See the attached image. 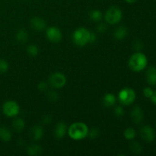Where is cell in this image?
Wrapping results in <instances>:
<instances>
[{"label": "cell", "instance_id": "6da1fadb", "mask_svg": "<svg viewBox=\"0 0 156 156\" xmlns=\"http://www.w3.org/2000/svg\"><path fill=\"white\" fill-rule=\"evenodd\" d=\"M88 126L82 122H76L73 123L68 128V135L72 140H76V141H79L82 140L88 136Z\"/></svg>", "mask_w": 156, "mask_h": 156}, {"label": "cell", "instance_id": "7a4b0ae2", "mask_svg": "<svg viewBox=\"0 0 156 156\" xmlns=\"http://www.w3.org/2000/svg\"><path fill=\"white\" fill-rule=\"evenodd\" d=\"M148 64L147 57L145 54L140 52L133 53L129 57L128 65L131 70L136 73H139L144 69Z\"/></svg>", "mask_w": 156, "mask_h": 156}, {"label": "cell", "instance_id": "3957f363", "mask_svg": "<svg viewBox=\"0 0 156 156\" xmlns=\"http://www.w3.org/2000/svg\"><path fill=\"white\" fill-rule=\"evenodd\" d=\"M90 30L85 27H81L76 29L73 34V41L78 47H84L89 44Z\"/></svg>", "mask_w": 156, "mask_h": 156}, {"label": "cell", "instance_id": "277c9868", "mask_svg": "<svg viewBox=\"0 0 156 156\" xmlns=\"http://www.w3.org/2000/svg\"><path fill=\"white\" fill-rule=\"evenodd\" d=\"M123 18L121 9L117 6H112L107 10L105 15V19L108 24L114 25L120 22Z\"/></svg>", "mask_w": 156, "mask_h": 156}, {"label": "cell", "instance_id": "5b68a950", "mask_svg": "<svg viewBox=\"0 0 156 156\" xmlns=\"http://www.w3.org/2000/svg\"><path fill=\"white\" fill-rule=\"evenodd\" d=\"M136 92L133 88H124L118 93V100L123 105H130L135 101Z\"/></svg>", "mask_w": 156, "mask_h": 156}, {"label": "cell", "instance_id": "8992f818", "mask_svg": "<svg viewBox=\"0 0 156 156\" xmlns=\"http://www.w3.org/2000/svg\"><path fill=\"white\" fill-rule=\"evenodd\" d=\"M2 112L8 117H17L20 112L19 105L15 101H7L2 105Z\"/></svg>", "mask_w": 156, "mask_h": 156}, {"label": "cell", "instance_id": "52a82bcc", "mask_svg": "<svg viewBox=\"0 0 156 156\" xmlns=\"http://www.w3.org/2000/svg\"><path fill=\"white\" fill-rule=\"evenodd\" d=\"M67 82L66 77L64 74L61 73H54L50 75L49 77L48 83L52 88H62L66 85Z\"/></svg>", "mask_w": 156, "mask_h": 156}, {"label": "cell", "instance_id": "ba28073f", "mask_svg": "<svg viewBox=\"0 0 156 156\" xmlns=\"http://www.w3.org/2000/svg\"><path fill=\"white\" fill-rule=\"evenodd\" d=\"M46 37L50 42L57 44L62 41V34L57 27L51 26L46 29Z\"/></svg>", "mask_w": 156, "mask_h": 156}, {"label": "cell", "instance_id": "9c48e42d", "mask_svg": "<svg viewBox=\"0 0 156 156\" xmlns=\"http://www.w3.org/2000/svg\"><path fill=\"white\" fill-rule=\"evenodd\" d=\"M140 136L144 141L152 143L155 139V133L149 126H143L140 129Z\"/></svg>", "mask_w": 156, "mask_h": 156}, {"label": "cell", "instance_id": "30bf717a", "mask_svg": "<svg viewBox=\"0 0 156 156\" xmlns=\"http://www.w3.org/2000/svg\"><path fill=\"white\" fill-rule=\"evenodd\" d=\"M30 26L36 31H43L47 29V22L40 17H34L30 20Z\"/></svg>", "mask_w": 156, "mask_h": 156}, {"label": "cell", "instance_id": "8fae6325", "mask_svg": "<svg viewBox=\"0 0 156 156\" xmlns=\"http://www.w3.org/2000/svg\"><path fill=\"white\" fill-rule=\"evenodd\" d=\"M130 117L132 121L135 124H140L143 122L144 114L142 108L140 106H135L132 109L130 113Z\"/></svg>", "mask_w": 156, "mask_h": 156}, {"label": "cell", "instance_id": "7c38bea8", "mask_svg": "<svg viewBox=\"0 0 156 156\" xmlns=\"http://www.w3.org/2000/svg\"><path fill=\"white\" fill-rule=\"evenodd\" d=\"M67 130L68 129H67L66 124L64 122H59L55 126L53 135L56 140H62L66 134Z\"/></svg>", "mask_w": 156, "mask_h": 156}, {"label": "cell", "instance_id": "4fadbf2b", "mask_svg": "<svg viewBox=\"0 0 156 156\" xmlns=\"http://www.w3.org/2000/svg\"><path fill=\"white\" fill-rule=\"evenodd\" d=\"M44 128L40 125H34L30 130V136L34 141H40L44 136Z\"/></svg>", "mask_w": 156, "mask_h": 156}, {"label": "cell", "instance_id": "5bb4252c", "mask_svg": "<svg viewBox=\"0 0 156 156\" xmlns=\"http://www.w3.org/2000/svg\"><path fill=\"white\" fill-rule=\"evenodd\" d=\"M146 81L152 86L156 85V68L150 66L146 71Z\"/></svg>", "mask_w": 156, "mask_h": 156}, {"label": "cell", "instance_id": "9a60e30c", "mask_svg": "<svg viewBox=\"0 0 156 156\" xmlns=\"http://www.w3.org/2000/svg\"><path fill=\"white\" fill-rule=\"evenodd\" d=\"M116 101H117V98L113 93H106L102 98L104 106H105L106 108H111V107L114 106V105L116 104Z\"/></svg>", "mask_w": 156, "mask_h": 156}, {"label": "cell", "instance_id": "2e32d148", "mask_svg": "<svg viewBox=\"0 0 156 156\" xmlns=\"http://www.w3.org/2000/svg\"><path fill=\"white\" fill-rule=\"evenodd\" d=\"M26 152L30 156H38L42 154L43 148L37 144H31L27 146Z\"/></svg>", "mask_w": 156, "mask_h": 156}, {"label": "cell", "instance_id": "e0dca14e", "mask_svg": "<svg viewBox=\"0 0 156 156\" xmlns=\"http://www.w3.org/2000/svg\"><path fill=\"white\" fill-rule=\"evenodd\" d=\"M12 137V134L10 129L5 126H0V140L5 143L11 141Z\"/></svg>", "mask_w": 156, "mask_h": 156}, {"label": "cell", "instance_id": "ac0fdd59", "mask_svg": "<svg viewBox=\"0 0 156 156\" xmlns=\"http://www.w3.org/2000/svg\"><path fill=\"white\" fill-rule=\"evenodd\" d=\"M25 127V122L21 117H16L12 121V128L17 133H21Z\"/></svg>", "mask_w": 156, "mask_h": 156}, {"label": "cell", "instance_id": "d6986e66", "mask_svg": "<svg viewBox=\"0 0 156 156\" xmlns=\"http://www.w3.org/2000/svg\"><path fill=\"white\" fill-rule=\"evenodd\" d=\"M128 34V30L125 26H120L115 30L114 33V37L117 41H122L125 39Z\"/></svg>", "mask_w": 156, "mask_h": 156}, {"label": "cell", "instance_id": "ffe728a7", "mask_svg": "<svg viewBox=\"0 0 156 156\" xmlns=\"http://www.w3.org/2000/svg\"><path fill=\"white\" fill-rule=\"evenodd\" d=\"M15 38H16L18 42L21 43V44H25L29 39V34L26 30L20 29L15 34Z\"/></svg>", "mask_w": 156, "mask_h": 156}, {"label": "cell", "instance_id": "44dd1931", "mask_svg": "<svg viewBox=\"0 0 156 156\" xmlns=\"http://www.w3.org/2000/svg\"><path fill=\"white\" fill-rule=\"evenodd\" d=\"M88 16L90 19L94 22H100L103 18V14L98 9H94L89 12Z\"/></svg>", "mask_w": 156, "mask_h": 156}, {"label": "cell", "instance_id": "7402d4cb", "mask_svg": "<svg viewBox=\"0 0 156 156\" xmlns=\"http://www.w3.org/2000/svg\"><path fill=\"white\" fill-rule=\"evenodd\" d=\"M136 136V132L135 129L132 127H128L123 132V136L127 140H133L135 139Z\"/></svg>", "mask_w": 156, "mask_h": 156}, {"label": "cell", "instance_id": "603a6c76", "mask_svg": "<svg viewBox=\"0 0 156 156\" xmlns=\"http://www.w3.org/2000/svg\"><path fill=\"white\" fill-rule=\"evenodd\" d=\"M129 149L131 152L136 155H139L143 152V147L138 142H133L129 145Z\"/></svg>", "mask_w": 156, "mask_h": 156}, {"label": "cell", "instance_id": "cb8c5ba5", "mask_svg": "<svg viewBox=\"0 0 156 156\" xmlns=\"http://www.w3.org/2000/svg\"><path fill=\"white\" fill-rule=\"evenodd\" d=\"M26 51L28 53L30 56H36L39 53V48L35 44H30L26 48Z\"/></svg>", "mask_w": 156, "mask_h": 156}, {"label": "cell", "instance_id": "d4e9b609", "mask_svg": "<svg viewBox=\"0 0 156 156\" xmlns=\"http://www.w3.org/2000/svg\"><path fill=\"white\" fill-rule=\"evenodd\" d=\"M47 97L48 100L51 102L57 101L58 99L59 98V94L56 92L55 90H47Z\"/></svg>", "mask_w": 156, "mask_h": 156}, {"label": "cell", "instance_id": "484cf974", "mask_svg": "<svg viewBox=\"0 0 156 156\" xmlns=\"http://www.w3.org/2000/svg\"><path fill=\"white\" fill-rule=\"evenodd\" d=\"M99 136H100V130L98 128L93 127L88 131V136H89L91 140H95V139L98 138Z\"/></svg>", "mask_w": 156, "mask_h": 156}, {"label": "cell", "instance_id": "4316f807", "mask_svg": "<svg viewBox=\"0 0 156 156\" xmlns=\"http://www.w3.org/2000/svg\"><path fill=\"white\" fill-rule=\"evenodd\" d=\"M9 65L6 60L3 59H0V74L5 73L9 70Z\"/></svg>", "mask_w": 156, "mask_h": 156}, {"label": "cell", "instance_id": "83f0119b", "mask_svg": "<svg viewBox=\"0 0 156 156\" xmlns=\"http://www.w3.org/2000/svg\"><path fill=\"white\" fill-rule=\"evenodd\" d=\"M114 115L117 117H121L124 115V109L121 105H117L114 109Z\"/></svg>", "mask_w": 156, "mask_h": 156}, {"label": "cell", "instance_id": "f1b7e54d", "mask_svg": "<svg viewBox=\"0 0 156 156\" xmlns=\"http://www.w3.org/2000/svg\"><path fill=\"white\" fill-rule=\"evenodd\" d=\"M107 30H108V26H107V24L105 23L101 22L100 21V23L97 26L98 32L101 34H104L107 31Z\"/></svg>", "mask_w": 156, "mask_h": 156}, {"label": "cell", "instance_id": "f546056e", "mask_svg": "<svg viewBox=\"0 0 156 156\" xmlns=\"http://www.w3.org/2000/svg\"><path fill=\"white\" fill-rule=\"evenodd\" d=\"M133 49L136 50V51L140 52V50L143 49V43L140 41V40H137V41H136L135 42L133 43Z\"/></svg>", "mask_w": 156, "mask_h": 156}, {"label": "cell", "instance_id": "4dcf8cb0", "mask_svg": "<svg viewBox=\"0 0 156 156\" xmlns=\"http://www.w3.org/2000/svg\"><path fill=\"white\" fill-rule=\"evenodd\" d=\"M153 90L151 88H149V87H146V88H145L144 89H143V95L145 96L146 98H150L151 97H152V94H153Z\"/></svg>", "mask_w": 156, "mask_h": 156}, {"label": "cell", "instance_id": "1f68e13d", "mask_svg": "<svg viewBox=\"0 0 156 156\" xmlns=\"http://www.w3.org/2000/svg\"><path fill=\"white\" fill-rule=\"evenodd\" d=\"M37 88L39 91H47V90H48V84L46 82H41L38 84Z\"/></svg>", "mask_w": 156, "mask_h": 156}, {"label": "cell", "instance_id": "d6a6232c", "mask_svg": "<svg viewBox=\"0 0 156 156\" xmlns=\"http://www.w3.org/2000/svg\"><path fill=\"white\" fill-rule=\"evenodd\" d=\"M42 122L44 124H50L52 122V117L50 115H49V114H47V115H45L43 117Z\"/></svg>", "mask_w": 156, "mask_h": 156}, {"label": "cell", "instance_id": "836d02e7", "mask_svg": "<svg viewBox=\"0 0 156 156\" xmlns=\"http://www.w3.org/2000/svg\"><path fill=\"white\" fill-rule=\"evenodd\" d=\"M97 40V35L94 32L91 31L90 32V38H89V43L90 44H93Z\"/></svg>", "mask_w": 156, "mask_h": 156}, {"label": "cell", "instance_id": "e575fe53", "mask_svg": "<svg viewBox=\"0 0 156 156\" xmlns=\"http://www.w3.org/2000/svg\"><path fill=\"white\" fill-rule=\"evenodd\" d=\"M151 101L154 104V105H156V91H153V94H152V97L150 98Z\"/></svg>", "mask_w": 156, "mask_h": 156}, {"label": "cell", "instance_id": "d590c367", "mask_svg": "<svg viewBox=\"0 0 156 156\" xmlns=\"http://www.w3.org/2000/svg\"><path fill=\"white\" fill-rule=\"evenodd\" d=\"M125 1H126V2L129 3V4H133V3H134L136 2V0H125Z\"/></svg>", "mask_w": 156, "mask_h": 156}]
</instances>
